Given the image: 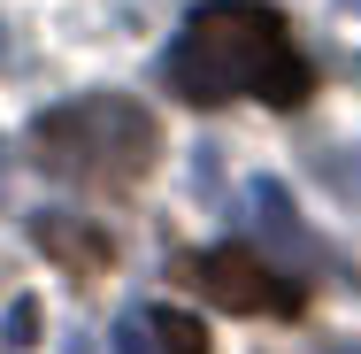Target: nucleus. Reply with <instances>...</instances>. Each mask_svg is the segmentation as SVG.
I'll use <instances>...</instances> for the list:
<instances>
[{"mask_svg": "<svg viewBox=\"0 0 361 354\" xmlns=\"http://www.w3.org/2000/svg\"><path fill=\"white\" fill-rule=\"evenodd\" d=\"M169 93L192 100V108H223V100H269V108H300L315 93L307 54L292 47L285 16L262 8V0H208L177 47H169Z\"/></svg>", "mask_w": 361, "mask_h": 354, "instance_id": "1", "label": "nucleus"}, {"mask_svg": "<svg viewBox=\"0 0 361 354\" xmlns=\"http://www.w3.org/2000/svg\"><path fill=\"white\" fill-rule=\"evenodd\" d=\"M31 162L62 185H92V193H123L139 185L161 154V124L146 116L139 100L123 93H85V100H62L31 124Z\"/></svg>", "mask_w": 361, "mask_h": 354, "instance_id": "2", "label": "nucleus"}, {"mask_svg": "<svg viewBox=\"0 0 361 354\" xmlns=\"http://www.w3.org/2000/svg\"><path fill=\"white\" fill-rule=\"evenodd\" d=\"M177 278L192 285L200 300L238 308V316H300L307 308V285L285 278L269 254L254 247H208V254H177Z\"/></svg>", "mask_w": 361, "mask_h": 354, "instance_id": "3", "label": "nucleus"}, {"mask_svg": "<svg viewBox=\"0 0 361 354\" xmlns=\"http://www.w3.org/2000/svg\"><path fill=\"white\" fill-rule=\"evenodd\" d=\"M116 354H208L200 316H177V308H139L116 324Z\"/></svg>", "mask_w": 361, "mask_h": 354, "instance_id": "4", "label": "nucleus"}, {"mask_svg": "<svg viewBox=\"0 0 361 354\" xmlns=\"http://www.w3.org/2000/svg\"><path fill=\"white\" fill-rule=\"evenodd\" d=\"M31 231H39V247H47L54 262H70L77 278H100V270H108V254H116V247H108L100 231H85V223L70 231V216H39Z\"/></svg>", "mask_w": 361, "mask_h": 354, "instance_id": "5", "label": "nucleus"}, {"mask_svg": "<svg viewBox=\"0 0 361 354\" xmlns=\"http://www.w3.org/2000/svg\"><path fill=\"white\" fill-rule=\"evenodd\" d=\"M31 331H39V308L16 300V308H8V347H31Z\"/></svg>", "mask_w": 361, "mask_h": 354, "instance_id": "6", "label": "nucleus"}, {"mask_svg": "<svg viewBox=\"0 0 361 354\" xmlns=\"http://www.w3.org/2000/svg\"><path fill=\"white\" fill-rule=\"evenodd\" d=\"M0 177H8V139H0Z\"/></svg>", "mask_w": 361, "mask_h": 354, "instance_id": "7", "label": "nucleus"}, {"mask_svg": "<svg viewBox=\"0 0 361 354\" xmlns=\"http://www.w3.org/2000/svg\"><path fill=\"white\" fill-rule=\"evenodd\" d=\"M354 8H361V0H354Z\"/></svg>", "mask_w": 361, "mask_h": 354, "instance_id": "8", "label": "nucleus"}]
</instances>
